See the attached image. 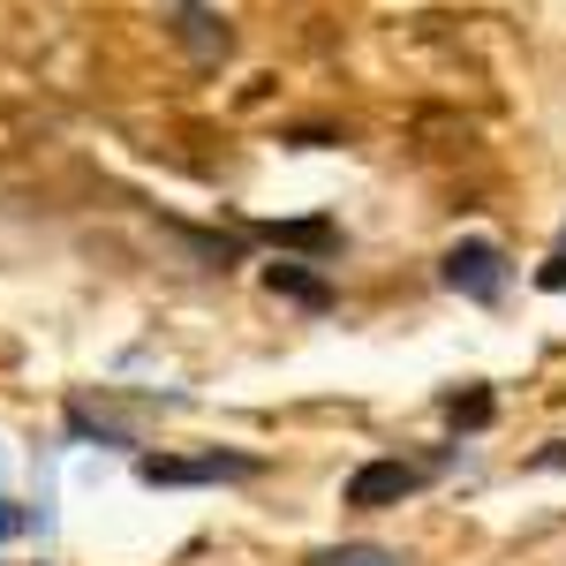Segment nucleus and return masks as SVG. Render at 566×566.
Returning <instances> with one entry per match:
<instances>
[{
  "mask_svg": "<svg viewBox=\"0 0 566 566\" xmlns=\"http://www.w3.org/2000/svg\"><path fill=\"white\" fill-rule=\"evenodd\" d=\"M136 476L151 483V491H159V483H167V491H175V483H250V476H264V461L258 453H144V461H136Z\"/></svg>",
  "mask_w": 566,
  "mask_h": 566,
  "instance_id": "obj_1",
  "label": "nucleus"
},
{
  "mask_svg": "<svg viewBox=\"0 0 566 566\" xmlns=\"http://www.w3.org/2000/svg\"><path fill=\"white\" fill-rule=\"evenodd\" d=\"M431 476H438V461H400V453H392V461H363L348 476V506L355 514H386L400 499H416Z\"/></svg>",
  "mask_w": 566,
  "mask_h": 566,
  "instance_id": "obj_2",
  "label": "nucleus"
},
{
  "mask_svg": "<svg viewBox=\"0 0 566 566\" xmlns=\"http://www.w3.org/2000/svg\"><path fill=\"white\" fill-rule=\"evenodd\" d=\"M438 280H446L461 303H499V295H506V250H499V242H483V234H469V242H453V250H446Z\"/></svg>",
  "mask_w": 566,
  "mask_h": 566,
  "instance_id": "obj_3",
  "label": "nucleus"
},
{
  "mask_svg": "<svg viewBox=\"0 0 566 566\" xmlns=\"http://www.w3.org/2000/svg\"><path fill=\"white\" fill-rule=\"evenodd\" d=\"M250 234L272 242V250H303V258H333L340 250V227L333 219H258Z\"/></svg>",
  "mask_w": 566,
  "mask_h": 566,
  "instance_id": "obj_4",
  "label": "nucleus"
},
{
  "mask_svg": "<svg viewBox=\"0 0 566 566\" xmlns=\"http://www.w3.org/2000/svg\"><path fill=\"white\" fill-rule=\"evenodd\" d=\"M264 287H272L280 303L333 310V280H325V272H310V264H295V258H272V264H264Z\"/></svg>",
  "mask_w": 566,
  "mask_h": 566,
  "instance_id": "obj_5",
  "label": "nucleus"
},
{
  "mask_svg": "<svg viewBox=\"0 0 566 566\" xmlns=\"http://www.w3.org/2000/svg\"><path fill=\"white\" fill-rule=\"evenodd\" d=\"M175 15H181V23H175L181 45H189L197 61H227V53H234V31H227V15H212L205 0H181Z\"/></svg>",
  "mask_w": 566,
  "mask_h": 566,
  "instance_id": "obj_6",
  "label": "nucleus"
},
{
  "mask_svg": "<svg viewBox=\"0 0 566 566\" xmlns=\"http://www.w3.org/2000/svg\"><path fill=\"white\" fill-rule=\"evenodd\" d=\"M310 566H400V552H386V544H325V552H310Z\"/></svg>",
  "mask_w": 566,
  "mask_h": 566,
  "instance_id": "obj_7",
  "label": "nucleus"
},
{
  "mask_svg": "<svg viewBox=\"0 0 566 566\" xmlns=\"http://www.w3.org/2000/svg\"><path fill=\"white\" fill-rule=\"evenodd\" d=\"M491 416H499V408H491V392H483V386H469V392L446 400V423H453V431H483Z\"/></svg>",
  "mask_w": 566,
  "mask_h": 566,
  "instance_id": "obj_8",
  "label": "nucleus"
},
{
  "mask_svg": "<svg viewBox=\"0 0 566 566\" xmlns=\"http://www.w3.org/2000/svg\"><path fill=\"white\" fill-rule=\"evenodd\" d=\"M536 287H552V295H559V287H566V234H559V250L544 258V272H536Z\"/></svg>",
  "mask_w": 566,
  "mask_h": 566,
  "instance_id": "obj_9",
  "label": "nucleus"
},
{
  "mask_svg": "<svg viewBox=\"0 0 566 566\" xmlns=\"http://www.w3.org/2000/svg\"><path fill=\"white\" fill-rule=\"evenodd\" d=\"M31 528V506H15V499H0V536H23Z\"/></svg>",
  "mask_w": 566,
  "mask_h": 566,
  "instance_id": "obj_10",
  "label": "nucleus"
},
{
  "mask_svg": "<svg viewBox=\"0 0 566 566\" xmlns=\"http://www.w3.org/2000/svg\"><path fill=\"white\" fill-rule=\"evenodd\" d=\"M536 469H566V438H552V446L536 453Z\"/></svg>",
  "mask_w": 566,
  "mask_h": 566,
  "instance_id": "obj_11",
  "label": "nucleus"
}]
</instances>
